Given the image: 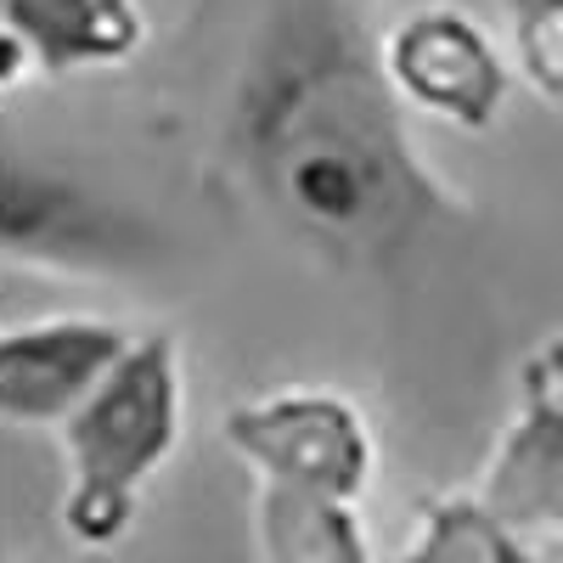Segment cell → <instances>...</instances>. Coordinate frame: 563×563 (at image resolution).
Masks as SVG:
<instances>
[{"mask_svg":"<svg viewBox=\"0 0 563 563\" xmlns=\"http://www.w3.org/2000/svg\"><path fill=\"white\" fill-rule=\"evenodd\" d=\"M254 525H260L265 563H372L355 501H344V496L260 485Z\"/></svg>","mask_w":563,"mask_h":563,"instance_id":"obj_7","label":"cell"},{"mask_svg":"<svg viewBox=\"0 0 563 563\" xmlns=\"http://www.w3.org/2000/svg\"><path fill=\"white\" fill-rule=\"evenodd\" d=\"M7 243L18 254L74 260L90 254V265L119 254V231L97 209H85L68 186H34L29 175H12L7 186Z\"/></svg>","mask_w":563,"mask_h":563,"instance_id":"obj_8","label":"cell"},{"mask_svg":"<svg viewBox=\"0 0 563 563\" xmlns=\"http://www.w3.org/2000/svg\"><path fill=\"white\" fill-rule=\"evenodd\" d=\"M378 68L411 113L456 130H485L507 97L496 45L474 18L451 7H417L400 18L378 52Z\"/></svg>","mask_w":563,"mask_h":563,"instance_id":"obj_4","label":"cell"},{"mask_svg":"<svg viewBox=\"0 0 563 563\" xmlns=\"http://www.w3.org/2000/svg\"><path fill=\"white\" fill-rule=\"evenodd\" d=\"M400 563H525V558L496 525V512H485L479 501H440L429 507V519H422Z\"/></svg>","mask_w":563,"mask_h":563,"instance_id":"obj_9","label":"cell"},{"mask_svg":"<svg viewBox=\"0 0 563 563\" xmlns=\"http://www.w3.org/2000/svg\"><path fill=\"white\" fill-rule=\"evenodd\" d=\"M130 344L135 333L108 316H40L12 327L0 339V411L29 429H63Z\"/></svg>","mask_w":563,"mask_h":563,"instance_id":"obj_5","label":"cell"},{"mask_svg":"<svg viewBox=\"0 0 563 563\" xmlns=\"http://www.w3.org/2000/svg\"><path fill=\"white\" fill-rule=\"evenodd\" d=\"M384 68L350 57L321 12L265 40L249 79L243 135L271 198L327 243H384L411 231L429 180L406 147Z\"/></svg>","mask_w":563,"mask_h":563,"instance_id":"obj_1","label":"cell"},{"mask_svg":"<svg viewBox=\"0 0 563 563\" xmlns=\"http://www.w3.org/2000/svg\"><path fill=\"white\" fill-rule=\"evenodd\" d=\"M231 445L260 485H294L355 501L372 479V434L350 400L321 389H282L231 411Z\"/></svg>","mask_w":563,"mask_h":563,"instance_id":"obj_3","label":"cell"},{"mask_svg":"<svg viewBox=\"0 0 563 563\" xmlns=\"http://www.w3.org/2000/svg\"><path fill=\"white\" fill-rule=\"evenodd\" d=\"M512 45L536 90L563 102V0H512Z\"/></svg>","mask_w":563,"mask_h":563,"instance_id":"obj_10","label":"cell"},{"mask_svg":"<svg viewBox=\"0 0 563 563\" xmlns=\"http://www.w3.org/2000/svg\"><path fill=\"white\" fill-rule=\"evenodd\" d=\"M180 445V361L169 333H141L130 355L102 378L68 422H63V456H68V496H63V530L79 547H113L147 479Z\"/></svg>","mask_w":563,"mask_h":563,"instance_id":"obj_2","label":"cell"},{"mask_svg":"<svg viewBox=\"0 0 563 563\" xmlns=\"http://www.w3.org/2000/svg\"><path fill=\"white\" fill-rule=\"evenodd\" d=\"M0 7H7V85L23 74L63 79L79 68H113L147 40L135 0H0Z\"/></svg>","mask_w":563,"mask_h":563,"instance_id":"obj_6","label":"cell"}]
</instances>
